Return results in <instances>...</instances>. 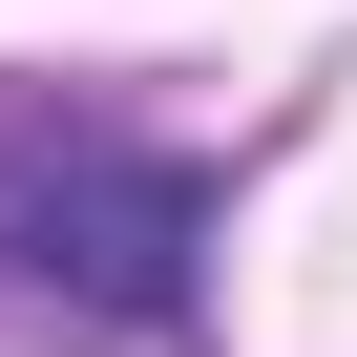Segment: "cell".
<instances>
[{"label": "cell", "instance_id": "cell-1", "mask_svg": "<svg viewBox=\"0 0 357 357\" xmlns=\"http://www.w3.org/2000/svg\"><path fill=\"white\" fill-rule=\"evenodd\" d=\"M190 252H211V190L147 126H84V105H22V126H0V294H22V315L168 336V315H190Z\"/></svg>", "mask_w": 357, "mask_h": 357}]
</instances>
